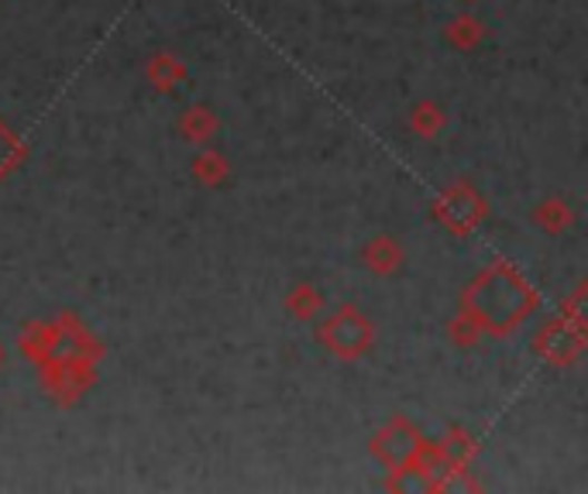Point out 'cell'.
Here are the masks:
<instances>
[{
    "mask_svg": "<svg viewBox=\"0 0 588 494\" xmlns=\"http://www.w3.org/2000/svg\"><path fill=\"white\" fill-rule=\"evenodd\" d=\"M217 131H220V117H217L210 107H204V103L186 107L183 117H179V135H183L189 145H196V148L210 145V141L217 138Z\"/></svg>",
    "mask_w": 588,
    "mask_h": 494,
    "instance_id": "8fae6325",
    "label": "cell"
},
{
    "mask_svg": "<svg viewBox=\"0 0 588 494\" xmlns=\"http://www.w3.org/2000/svg\"><path fill=\"white\" fill-rule=\"evenodd\" d=\"M18 350L28 364H42L49 360L56 350H62V334L56 319H31L21 326L18 334Z\"/></svg>",
    "mask_w": 588,
    "mask_h": 494,
    "instance_id": "52a82bcc",
    "label": "cell"
},
{
    "mask_svg": "<svg viewBox=\"0 0 588 494\" xmlns=\"http://www.w3.org/2000/svg\"><path fill=\"white\" fill-rule=\"evenodd\" d=\"M537 306L540 293L527 281V275L509 258H496L464 285L458 313L472 319L482 334L506 340L537 313Z\"/></svg>",
    "mask_w": 588,
    "mask_h": 494,
    "instance_id": "6da1fadb",
    "label": "cell"
},
{
    "mask_svg": "<svg viewBox=\"0 0 588 494\" xmlns=\"http://www.w3.org/2000/svg\"><path fill=\"white\" fill-rule=\"evenodd\" d=\"M530 220H533L543 234L561 237L565 230H571V224H575V210H571V202H568L565 196H543V199L533 206Z\"/></svg>",
    "mask_w": 588,
    "mask_h": 494,
    "instance_id": "7c38bea8",
    "label": "cell"
},
{
    "mask_svg": "<svg viewBox=\"0 0 588 494\" xmlns=\"http://www.w3.org/2000/svg\"><path fill=\"white\" fill-rule=\"evenodd\" d=\"M585 299H588V281H578L575 285V293L561 303V309L558 313H565V316H571V319H581V323H588V313H585Z\"/></svg>",
    "mask_w": 588,
    "mask_h": 494,
    "instance_id": "ffe728a7",
    "label": "cell"
},
{
    "mask_svg": "<svg viewBox=\"0 0 588 494\" xmlns=\"http://www.w3.org/2000/svg\"><path fill=\"white\" fill-rule=\"evenodd\" d=\"M4 360H8V350H4V344H0V367H4Z\"/></svg>",
    "mask_w": 588,
    "mask_h": 494,
    "instance_id": "44dd1931",
    "label": "cell"
},
{
    "mask_svg": "<svg viewBox=\"0 0 588 494\" xmlns=\"http://www.w3.org/2000/svg\"><path fill=\"white\" fill-rule=\"evenodd\" d=\"M444 41L451 49H458V52H476L482 41H486V24H482V18H476V14H458V18H451L448 24H444Z\"/></svg>",
    "mask_w": 588,
    "mask_h": 494,
    "instance_id": "5bb4252c",
    "label": "cell"
},
{
    "mask_svg": "<svg viewBox=\"0 0 588 494\" xmlns=\"http://www.w3.org/2000/svg\"><path fill=\"white\" fill-rule=\"evenodd\" d=\"M286 309L293 319L300 323H310V319H317L324 313V293L313 281H296L290 293H286Z\"/></svg>",
    "mask_w": 588,
    "mask_h": 494,
    "instance_id": "9a60e30c",
    "label": "cell"
},
{
    "mask_svg": "<svg viewBox=\"0 0 588 494\" xmlns=\"http://www.w3.org/2000/svg\"><path fill=\"white\" fill-rule=\"evenodd\" d=\"M362 261L372 275L379 278H389V275H396L406 261V251H403V244L396 237H389V234H379L372 237L365 247H362Z\"/></svg>",
    "mask_w": 588,
    "mask_h": 494,
    "instance_id": "9c48e42d",
    "label": "cell"
},
{
    "mask_svg": "<svg viewBox=\"0 0 588 494\" xmlns=\"http://www.w3.org/2000/svg\"><path fill=\"white\" fill-rule=\"evenodd\" d=\"M145 76L159 93H173L189 79V66L176 52H155L145 66Z\"/></svg>",
    "mask_w": 588,
    "mask_h": 494,
    "instance_id": "30bf717a",
    "label": "cell"
},
{
    "mask_svg": "<svg viewBox=\"0 0 588 494\" xmlns=\"http://www.w3.org/2000/svg\"><path fill=\"white\" fill-rule=\"evenodd\" d=\"M35 370H38V382H42L46 395L59 408H76L97 388V364L72 350H56L49 360L35 364Z\"/></svg>",
    "mask_w": 588,
    "mask_h": 494,
    "instance_id": "7a4b0ae2",
    "label": "cell"
},
{
    "mask_svg": "<svg viewBox=\"0 0 588 494\" xmlns=\"http://www.w3.org/2000/svg\"><path fill=\"white\" fill-rule=\"evenodd\" d=\"M530 350L555 367H575L588 350V323L558 313L537 329Z\"/></svg>",
    "mask_w": 588,
    "mask_h": 494,
    "instance_id": "5b68a950",
    "label": "cell"
},
{
    "mask_svg": "<svg viewBox=\"0 0 588 494\" xmlns=\"http://www.w3.org/2000/svg\"><path fill=\"white\" fill-rule=\"evenodd\" d=\"M24 158H28V145L21 141V135L11 128V124L0 117V182L21 169Z\"/></svg>",
    "mask_w": 588,
    "mask_h": 494,
    "instance_id": "ac0fdd59",
    "label": "cell"
},
{
    "mask_svg": "<svg viewBox=\"0 0 588 494\" xmlns=\"http://www.w3.org/2000/svg\"><path fill=\"white\" fill-rule=\"evenodd\" d=\"M423 446H427V436L406 416H392L369 443L372 457L382 461L389 467V474H403L406 467H413V461L423 453Z\"/></svg>",
    "mask_w": 588,
    "mask_h": 494,
    "instance_id": "8992f818",
    "label": "cell"
},
{
    "mask_svg": "<svg viewBox=\"0 0 588 494\" xmlns=\"http://www.w3.org/2000/svg\"><path fill=\"white\" fill-rule=\"evenodd\" d=\"M468 4H476V0H468Z\"/></svg>",
    "mask_w": 588,
    "mask_h": 494,
    "instance_id": "7402d4cb",
    "label": "cell"
},
{
    "mask_svg": "<svg viewBox=\"0 0 588 494\" xmlns=\"http://www.w3.org/2000/svg\"><path fill=\"white\" fill-rule=\"evenodd\" d=\"M193 176L207 189H220L231 179V161H227L224 151H214V148L204 145V151L193 158Z\"/></svg>",
    "mask_w": 588,
    "mask_h": 494,
    "instance_id": "2e32d148",
    "label": "cell"
},
{
    "mask_svg": "<svg viewBox=\"0 0 588 494\" xmlns=\"http://www.w3.org/2000/svg\"><path fill=\"white\" fill-rule=\"evenodd\" d=\"M430 217H434L451 237L464 240L489 220V199L482 196V189L472 179H458L434 196V202H430Z\"/></svg>",
    "mask_w": 588,
    "mask_h": 494,
    "instance_id": "3957f363",
    "label": "cell"
},
{
    "mask_svg": "<svg viewBox=\"0 0 588 494\" xmlns=\"http://www.w3.org/2000/svg\"><path fill=\"white\" fill-rule=\"evenodd\" d=\"M448 128V113L438 100H420L410 113V131L423 141L441 138V131Z\"/></svg>",
    "mask_w": 588,
    "mask_h": 494,
    "instance_id": "e0dca14e",
    "label": "cell"
},
{
    "mask_svg": "<svg viewBox=\"0 0 588 494\" xmlns=\"http://www.w3.org/2000/svg\"><path fill=\"white\" fill-rule=\"evenodd\" d=\"M438 449H441V457H444L448 464L476 467L479 453H482V443H479L472 433H468L464 426H448V429H444V439L438 443Z\"/></svg>",
    "mask_w": 588,
    "mask_h": 494,
    "instance_id": "4fadbf2b",
    "label": "cell"
},
{
    "mask_svg": "<svg viewBox=\"0 0 588 494\" xmlns=\"http://www.w3.org/2000/svg\"><path fill=\"white\" fill-rule=\"evenodd\" d=\"M317 340L337 357L355 364L362 360L372 347H375V323L359 309V306H337L321 326H317Z\"/></svg>",
    "mask_w": 588,
    "mask_h": 494,
    "instance_id": "277c9868",
    "label": "cell"
},
{
    "mask_svg": "<svg viewBox=\"0 0 588 494\" xmlns=\"http://www.w3.org/2000/svg\"><path fill=\"white\" fill-rule=\"evenodd\" d=\"M56 323H59V334H62V350L80 354V357H87V360H94V364H100V360L107 357L104 340H100L94 329H90L80 316H76V313H59Z\"/></svg>",
    "mask_w": 588,
    "mask_h": 494,
    "instance_id": "ba28073f",
    "label": "cell"
},
{
    "mask_svg": "<svg viewBox=\"0 0 588 494\" xmlns=\"http://www.w3.org/2000/svg\"><path fill=\"white\" fill-rule=\"evenodd\" d=\"M482 337H486V334H482V329H479L472 319H468L464 313H458V316L448 323V340H451L458 350H472V347H479Z\"/></svg>",
    "mask_w": 588,
    "mask_h": 494,
    "instance_id": "d6986e66",
    "label": "cell"
}]
</instances>
